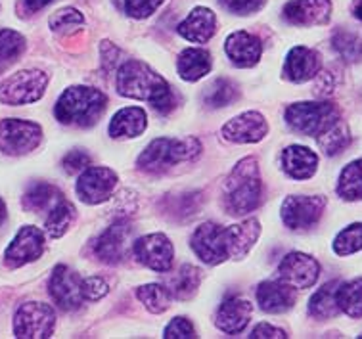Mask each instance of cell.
Listing matches in <instances>:
<instances>
[{
    "instance_id": "obj_25",
    "label": "cell",
    "mask_w": 362,
    "mask_h": 339,
    "mask_svg": "<svg viewBox=\"0 0 362 339\" xmlns=\"http://www.w3.org/2000/svg\"><path fill=\"white\" fill-rule=\"evenodd\" d=\"M261 234V224L255 219H247L242 224H234L226 229V246H228V259H244L250 249L255 246Z\"/></svg>"
},
{
    "instance_id": "obj_22",
    "label": "cell",
    "mask_w": 362,
    "mask_h": 339,
    "mask_svg": "<svg viewBox=\"0 0 362 339\" xmlns=\"http://www.w3.org/2000/svg\"><path fill=\"white\" fill-rule=\"evenodd\" d=\"M215 31H217L215 12L205 6L194 8L188 13V18L178 25V35L196 45H205L215 35Z\"/></svg>"
},
{
    "instance_id": "obj_43",
    "label": "cell",
    "mask_w": 362,
    "mask_h": 339,
    "mask_svg": "<svg viewBox=\"0 0 362 339\" xmlns=\"http://www.w3.org/2000/svg\"><path fill=\"white\" fill-rule=\"evenodd\" d=\"M107 289H110L107 282L102 276H90V278L81 280V294L85 301H100L107 294Z\"/></svg>"
},
{
    "instance_id": "obj_11",
    "label": "cell",
    "mask_w": 362,
    "mask_h": 339,
    "mask_svg": "<svg viewBox=\"0 0 362 339\" xmlns=\"http://www.w3.org/2000/svg\"><path fill=\"white\" fill-rule=\"evenodd\" d=\"M134 259L156 272H169L173 267V243L165 234H146L132 241Z\"/></svg>"
},
{
    "instance_id": "obj_48",
    "label": "cell",
    "mask_w": 362,
    "mask_h": 339,
    "mask_svg": "<svg viewBox=\"0 0 362 339\" xmlns=\"http://www.w3.org/2000/svg\"><path fill=\"white\" fill-rule=\"evenodd\" d=\"M353 16H355L356 20L362 21V0H355V4H353Z\"/></svg>"
},
{
    "instance_id": "obj_50",
    "label": "cell",
    "mask_w": 362,
    "mask_h": 339,
    "mask_svg": "<svg viewBox=\"0 0 362 339\" xmlns=\"http://www.w3.org/2000/svg\"><path fill=\"white\" fill-rule=\"evenodd\" d=\"M358 338H362V335H358Z\"/></svg>"
},
{
    "instance_id": "obj_42",
    "label": "cell",
    "mask_w": 362,
    "mask_h": 339,
    "mask_svg": "<svg viewBox=\"0 0 362 339\" xmlns=\"http://www.w3.org/2000/svg\"><path fill=\"white\" fill-rule=\"evenodd\" d=\"M165 339H192L196 338V328L186 316H177L169 322L163 332Z\"/></svg>"
},
{
    "instance_id": "obj_20",
    "label": "cell",
    "mask_w": 362,
    "mask_h": 339,
    "mask_svg": "<svg viewBox=\"0 0 362 339\" xmlns=\"http://www.w3.org/2000/svg\"><path fill=\"white\" fill-rule=\"evenodd\" d=\"M224 52L236 67H253L261 59L263 46L255 35L247 31H236L224 42Z\"/></svg>"
},
{
    "instance_id": "obj_5",
    "label": "cell",
    "mask_w": 362,
    "mask_h": 339,
    "mask_svg": "<svg viewBox=\"0 0 362 339\" xmlns=\"http://www.w3.org/2000/svg\"><path fill=\"white\" fill-rule=\"evenodd\" d=\"M284 117L293 131L318 137L339 121V110L332 102H297L286 108Z\"/></svg>"
},
{
    "instance_id": "obj_49",
    "label": "cell",
    "mask_w": 362,
    "mask_h": 339,
    "mask_svg": "<svg viewBox=\"0 0 362 339\" xmlns=\"http://www.w3.org/2000/svg\"><path fill=\"white\" fill-rule=\"evenodd\" d=\"M4 219H6V205H4V202L0 200V226H2Z\"/></svg>"
},
{
    "instance_id": "obj_28",
    "label": "cell",
    "mask_w": 362,
    "mask_h": 339,
    "mask_svg": "<svg viewBox=\"0 0 362 339\" xmlns=\"http://www.w3.org/2000/svg\"><path fill=\"white\" fill-rule=\"evenodd\" d=\"M64 200V194L48 183H37L29 186L23 194V207L31 213H48L54 205Z\"/></svg>"
},
{
    "instance_id": "obj_9",
    "label": "cell",
    "mask_w": 362,
    "mask_h": 339,
    "mask_svg": "<svg viewBox=\"0 0 362 339\" xmlns=\"http://www.w3.org/2000/svg\"><path fill=\"white\" fill-rule=\"evenodd\" d=\"M326 200L322 196H290L280 209L282 222L290 230H309L320 221Z\"/></svg>"
},
{
    "instance_id": "obj_8",
    "label": "cell",
    "mask_w": 362,
    "mask_h": 339,
    "mask_svg": "<svg viewBox=\"0 0 362 339\" xmlns=\"http://www.w3.org/2000/svg\"><path fill=\"white\" fill-rule=\"evenodd\" d=\"M42 142V129L39 123L25 119L0 121V151L6 156H25Z\"/></svg>"
},
{
    "instance_id": "obj_19",
    "label": "cell",
    "mask_w": 362,
    "mask_h": 339,
    "mask_svg": "<svg viewBox=\"0 0 362 339\" xmlns=\"http://www.w3.org/2000/svg\"><path fill=\"white\" fill-rule=\"evenodd\" d=\"M320 66L322 62L316 50L307 46H293L284 64V77L291 83H307L318 75Z\"/></svg>"
},
{
    "instance_id": "obj_6",
    "label": "cell",
    "mask_w": 362,
    "mask_h": 339,
    "mask_svg": "<svg viewBox=\"0 0 362 339\" xmlns=\"http://www.w3.org/2000/svg\"><path fill=\"white\" fill-rule=\"evenodd\" d=\"M48 75L40 69H23L0 83V102L8 105L33 104L47 91Z\"/></svg>"
},
{
    "instance_id": "obj_7",
    "label": "cell",
    "mask_w": 362,
    "mask_h": 339,
    "mask_svg": "<svg viewBox=\"0 0 362 339\" xmlns=\"http://www.w3.org/2000/svg\"><path fill=\"white\" fill-rule=\"evenodd\" d=\"M56 328V313L47 303L29 301L13 314V335L20 339H47Z\"/></svg>"
},
{
    "instance_id": "obj_2",
    "label": "cell",
    "mask_w": 362,
    "mask_h": 339,
    "mask_svg": "<svg viewBox=\"0 0 362 339\" xmlns=\"http://www.w3.org/2000/svg\"><path fill=\"white\" fill-rule=\"evenodd\" d=\"M263 184L255 157H245L224 183V207L232 217L247 215L261 205Z\"/></svg>"
},
{
    "instance_id": "obj_31",
    "label": "cell",
    "mask_w": 362,
    "mask_h": 339,
    "mask_svg": "<svg viewBox=\"0 0 362 339\" xmlns=\"http://www.w3.org/2000/svg\"><path fill=\"white\" fill-rule=\"evenodd\" d=\"M337 196L345 202L362 200V159L351 161L339 175L337 180Z\"/></svg>"
},
{
    "instance_id": "obj_3",
    "label": "cell",
    "mask_w": 362,
    "mask_h": 339,
    "mask_svg": "<svg viewBox=\"0 0 362 339\" xmlns=\"http://www.w3.org/2000/svg\"><path fill=\"white\" fill-rule=\"evenodd\" d=\"M105 104H107V98L98 88L71 86L62 92L54 108V115L62 125L93 127L104 115Z\"/></svg>"
},
{
    "instance_id": "obj_40",
    "label": "cell",
    "mask_w": 362,
    "mask_h": 339,
    "mask_svg": "<svg viewBox=\"0 0 362 339\" xmlns=\"http://www.w3.org/2000/svg\"><path fill=\"white\" fill-rule=\"evenodd\" d=\"M165 0H121L123 4V12L131 16L134 20H146L152 13H156Z\"/></svg>"
},
{
    "instance_id": "obj_10",
    "label": "cell",
    "mask_w": 362,
    "mask_h": 339,
    "mask_svg": "<svg viewBox=\"0 0 362 339\" xmlns=\"http://www.w3.org/2000/svg\"><path fill=\"white\" fill-rule=\"evenodd\" d=\"M192 249L205 265H221L228 259V246H226V229L217 222H204L194 230L190 238Z\"/></svg>"
},
{
    "instance_id": "obj_26",
    "label": "cell",
    "mask_w": 362,
    "mask_h": 339,
    "mask_svg": "<svg viewBox=\"0 0 362 339\" xmlns=\"http://www.w3.org/2000/svg\"><path fill=\"white\" fill-rule=\"evenodd\" d=\"M148 117L142 108H123L110 121V137L112 138H136L146 131Z\"/></svg>"
},
{
    "instance_id": "obj_13",
    "label": "cell",
    "mask_w": 362,
    "mask_h": 339,
    "mask_svg": "<svg viewBox=\"0 0 362 339\" xmlns=\"http://www.w3.org/2000/svg\"><path fill=\"white\" fill-rule=\"evenodd\" d=\"M320 276V265L315 257L301 251L288 253L278 267V280L293 289H307L315 286Z\"/></svg>"
},
{
    "instance_id": "obj_14",
    "label": "cell",
    "mask_w": 362,
    "mask_h": 339,
    "mask_svg": "<svg viewBox=\"0 0 362 339\" xmlns=\"http://www.w3.org/2000/svg\"><path fill=\"white\" fill-rule=\"evenodd\" d=\"M132 229L127 221H115L98 236V240L94 241V253L100 261L107 265H117L127 257L129 251H132L131 243Z\"/></svg>"
},
{
    "instance_id": "obj_12",
    "label": "cell",
    "mask_w": 362,
    "mask_h": 339,
    "mask_svg": "<svg viewBox=\"0 0 362 339\" xmlns=\"http://www.w3.org/2000/svg\"><path fill=\"white\" fill-rule=\"evenodd\" d=\"M117 186V175L107 167H86L81 171L77 178V197L88 205H98L112 196L113 190Z\"/></svg>"
},
{
    "instance_id": "obj_17",
    "label": "cell",
    "mask_w": 362,
    "mask_h": 339,
    "mask_svg": "<svg viewBox=\"0 0 362 339\" xmlns=\"http://www.w3.org/2000/svg\"><path fill=\"white\" fill-rule=\"evenodd\" d=\"M269 132L267 119L259 111H245L242 115L230 119L221 129L224 140L234 144H253L263 140Z\"/></svg>"
},
{
    "instance_id": "obj_16",
    "label": "cell",
    "mask_w": 362,
    "mask_h": 339,
    "mask_svg": "<svg viewBox=\"0 0 362 339\" xmlns=\"http://www.w3.org/2000/svg\"><path fill=\"white\" fill-rule=\"evenodd\" d=\"M45 251V234L37 226H23L4 251V263L10 268H20L39 259Z\"/></svg>"
},
{
    "instance_id": "obj_18",
    "label": "cell",
    "mask_w": 362,
    "mask_h": 339,
    "mask_svg": "<svg viewBox=\"0 0 362 339\" xmlns=\"http://www.w3.org/2000/svg\"><path fill=\"white\" fill-rule=\"evenodd\" d=\"M329 16H332L329 0H290L284 6V20L291 25H324L329 21Z\"/></svg>"
},
{
    "instance_id": "obj_44",
    "label": "cell",
    "mask_w": 362,
    "mask_h": 339,
    "mask_svg": "<svg viewBox=\"0 0 362 339\" xmlns=\"http://www.w3.org/2000/svg\"><path fill=\"white\" fill-rule=\"evenodd\" d=\"M218 2L226 12L236 13V16H250V13L259 12L267 0H218Z\"/></svg>"
},
{
    "instance_id": "obj_39",
    "label": "cell",
    "mask_w": 362,
    "mask_h": 339,
    "mask_svg": "<svg viewBox=\"0 0 362 339\" xmlns=\"http://www.w3.org/2000/svg\"><path fill=\"white\" fill-rule=\"evenodd\" d=\"M362 249V222L349 224L347 229H343L334 240V251L339 257H347Z\"/></svg>"
},
{
    "instance_id": "obj_37",
    "label": "cell",
    "mask_w": 362,
    "mask_h": 339,
    "mask_svg": "<svg viewBox=\"0 0 362 339\" xmlns=\"http://www.w3.org/2000/svg\"><path fill=\"white\" fill-rule=\"evenodd\" d=\"M136 297L153 314L165 313L169 309V305H171V294L161 284H146V286H140L136 289Z\"/></svg>"
},
{
    "instance_id": "obj_41",
    "label": "cell",
    "mask_w": 362,
    "mask_h": 339,
    "mask_svg": "<svg viewBox=\"0 0 362 339\" xmlns=\"http://www.w3.org/2000/svg\"><path fill=\"white\" fill-rule=\"evenodd\" d=\"M83 23H85V18L75 8H62L58 12H54L50 18V27L54 31H67V29L83 25Z\"/></svg>"
},
{
    "instance_id": "obj_32",
    "label": "cell",
    "mask_w": 362,
    "mask_h": 339,
    "mask_svg": "<svg viewBox=\"0 0 362 339\" xmlns=\"http://www.w3.org/2000/svg\"><path fill=\"white\" fill-rule=\"evenodd\" d=\"M240 96V88L230 79H217L204 91V104L213 110L230 105Z\"/></svg>"
},
{
    "instance_id": "obj_33",
    "label": "cell",
    "mask_w": 362,
    "mask_h": 339,
    "mask_svg": "<svg viewBox=\"0 0 362 339\" xmlns=\"http://www.w3.org/2000/svg\"><path fill=\"white\" fill-rule=\"evenodd\" d=\"M27 40L13 29H2L0 31V73L16 64L25 52Z\"/></svg>"
},
{
    "instance_id": "obj_30",
    "label": "cell",
    "mask_w": 362,
    "mask_h": 339,
    "mask_svg": "<svg viewBox=\"0 0 362 339\" xmlns=\"http://www.w3.org/2000/svg\"><path fill=\"white\" fill-rule=\"evenodd\" d=\"M199 282H202V270L192 265H185L180 268L171 280H169V286H165L169 289V294L175 299L186 301L192 299L196 292H198Z\"/></svg>"
},
{
    "instance_id": "obj_47",
    "label": "cell",
    "mask_w": 362,
    "mask_h": 339,
    "mask_svg": "<svg viewBox=\"0 0 362 339\" xmlns=\"http://www.w3.org/2000/svg\"><path fill=\"white\" fill-rule=\"evenodd\" d=\"M23 2H25V6L29 12H39V10L48 6V4L54 2V0H23Z\"/></svg>"
},
{
    "instance_id": "obj_36",
    "label": "cell",
    "mask_w": 362,
    "mask_h": 339,
    "mask_svg": "<svg viewBox=\"0 0 362 339\" xmlns=\"http://www.w3.org/2000/svg\"><path fill=\"white\" fill-rule=\"evenodd\" d=\"M337 305L339 311L351 318L362 316V278L351 280L347 284H339L337 287Z\"/></svg>"
},
{
    "instance_id": "obj_27",
    "label": "cell",
    "mask_w": 362,
    "mask_h": 339,
    "mask_svg": "<svg viewBox=\"0 0 362 339\" xmlns=\"http://www.w3.org/2000/svg\"><path fill=\"white\" fill-rule=\"evenodd\" d=\"M211 54L204 48H186L180 52L177 62V69L180 79L194 83L205 77L211 71Z\"/></svg>"
},
{
    "instance_id": "obj_46",
    "label": "cell",
    "mask_w": 362,
    "mask_h": 339,
    "mask_svg": "<svg viewBox=\"0 0 362 339\" xmlns=\"http://www.w3.org/2000/svg\"><path fill=\"white\" fill-rule=\"evenodd\" d=\"M250 338L253 339H284L288 338V333L280 330V328H274L272 324H257V326L253 328V332H251Z\"/></svg>"
},
{
    "instance_id": "obj_15",
    "label": "cell",
    "mask_w": 362,
    "mask_h": 339,
    "mask_svg": "<svg viewBox=\"0 0 362 339\" xmlns=\"http://www.w3.org/2000/svg\"><path fill=\"white\" fill-rule=\"evenodd\" d=\"M48 292L62 311H77L85 303L81 294V276L66 265L54 268L48 282Z\"/></svg>"
},
{
    "instance_id": "obj_1",
    "label": "cell",
    "mask_w": 362,
    "mask_h": 339,
    "mask_svg": "<svg viewBox=\"0 0 362 339\" xmlns=\"http://www.w3.org/2000/svg\"><path fill=\"white\" fill-rule=\"evenodd\" d=\"M115 85L121 96L150 102L153 110H158L159 113H169L177 105L171 85L153 71L152 67L139 59H129L119 67Z\"/></svg>"
},
{
    "instance_id": "obj_38",
    "label": "cell",
    "mask_w": 362,
    "mask_h": 339,
    "mask_svg": "<svg viewBox=\"0 0 362 339\" xmlns=\"http://www.w3.org/2000/svg\"><path fill=\"white\" fill-rule=\"evenodd\" d=\"M332 46L337 52V56L345 62H358L362 59V40L355 33L349 31H337L332 39Z\"/></svg>"
},
{
    "instance_id": "obj_21",
    "label": "cell",
    "mask_w": 362,
    "mask_h": 339,
    "mask_svg": "<svg viewBox=\"0 0 362 339\" xmlns=\"http://www.w3.org/2000/svg\"><path fill=\"white\" fill-rule=\"evenodd\" d=\"M257 303L264 313H286L296 305V289L280 280L261 282L257 286Z\"/></svg>"
},
{
    "instance_id": "obj_23",
    "label": "cell",
    "mask_w": 362,
    "mask_h": 339,
    "mask_svg": "<svg viewBox=\"0 0 362 339\" xmlns=\"http://www.w3.org/2000/svg\"><path fill=\"white\" fill-rule=\"evenodd\" d=\"M251 313H253V306L247 301L228 297L218 309L215 324L221 332L228 333V335H238L250 324Z\"/></svg>"
},
{
    "instance_id": "obj_45",
    "label": "cell",
    "mask_w": 362,
    "mask_h": 339,
    "mask_svg": "<svg viewBox=\"0 0 362 339\" xmlns=\"http://www.w3.org/2000/svg\"><path fill=\"white\" fill-rule=\"evenodd\" d=\"M88 165H90V156H88L85 150H73L64 157V169H66V173H69V175L81 173V171L86 169Z\"/></svg>"
},
{
    "instance_id": "obj_34",
    "label": "cell",
    "mask_w": 362,
    "mask_h": 339,
    "mask_svg": "<svg viewBox=\"0 0 362 339\" xmlns=\"http://www.w3.org/2000/svg\"><path fill=\"white\" fill-rule=\"evenodd\" d=\"M316 140H318V146H320V150H322L326 156L334 157L337 156V154H341V151L351 144V131L349 127L345 123H341V119H339V121H336L329 129H326L322 134H318Z\"/></svg>"
},
{
    "instance_id": "obj_29",
    "label": "cell",
    "mask_w": 362,
    "mask_h": 339,
    "mask_svg": "<svg viewBox=\"0 0 362 339\" xmlns=\"http://www.w3.org/2000/svg\"><path fill=\"white\" fill-rule=\"evenodd\" d=\"M341 282H328L309 299V314L316 320H329L341 313L337 305V287Z\"/></svg>"
},
{
    "instance_id": "obj_24",
    "label": "cell",
    "mask_w": 362,
    "mask_h": 339,
    "mask_svg": "<svg viewBox=\"0 0 362 339\" xmlns=\"http://www.w3.org/2000/svg\"><path fill=\"white\" fill-rule=\"evenodd\" d=\"M282 167L286 175H290L291 178L307 180L318 169V156L307 146L293 144L282 151Z\"/></svg>"
},
{
    "instance_id": "obj_35",
    "label": "cell",
    "mask_w": 362,
    "mask_h": 339,
    "mask_svg": "<svg viewBox=\"0 0 362 339\" xmlns=\"http://www.w3.org/2000/svg\"><path fill=\"white\" fill-rule=\"evenodd\" d=\"M73 219H75V207L67 200H62L58 205H54L48 211L47 221H45V230H47V234L50 238L58 240V238H62L69 230Z\"/></svg>"
},
{
    "instance_id": "obj_4",
    "label": "cell",
    "mask_w": 362,
    "mask_h": 339,
    "mask_svg": "<svg viewBox=\"0 0 362 339\" xmlns=\"http://www.w3.org/2000/svg\"><path fill=\"white\" fill-rule=\"evenodd\" d=\"M202 154V142L198 138H156L140 154L139 167L148 173H161L171 165L190 161Z\"/></svg>"
}]
</instances>
